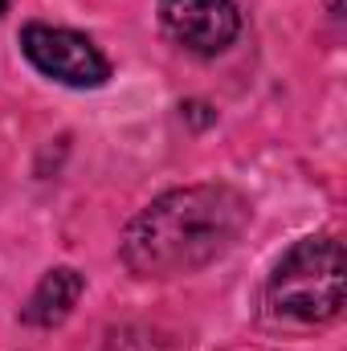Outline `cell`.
<instances>
[{
  "label": "cell",
  "mask_w": 347,
  "mask_h": 351,
  "mask_svg": "<svg viewBox=\"0 0 347 351\" xmlns=\"http://www.w3.org/2000/svg\"><path fill=\"white\" fill-rule=\"evenodd\" d=\"M250 225V204L229 184H188L152 200L123 233V262L139 278H180L225 258Z\"/></svg>",
  "instance_id": "cell-1"
},
{
  "label": "cell",
  "mask_w": 347,
  "mask_h": 351,
  "mask_svg": "<svg viewBox=\"0 0 347 351\" xmlns=\"http://www.w3.org/2000/svg\"><path fill=\"white\" fill-rule=\"evenodd\" d=\"M265 302L290 323H331L344 311V241L335 233L302 237L274 265Z\"/></svg>",
  "instance_id": "cell-2"
},
{
  "label": "cell",
  "mask_w": 347,
  "mask_h": 351,
  "mask_svg": "<svg viewBox=\"0 0 347 351\" xmlns=\"http://www.w3.org/2000/svg\"><path fill=\"white\" fill-rule=\"evenodd\" d=\"M21 49L25 58L53 82L74 90H94L110 78V62L102 49L74 33V29H53V25H25L21 29Z\"/></svg>",
  "instance_id": "cell-3"
},
{
  "label": "cell",
  "mask_w": 347,
  "mask_h": 351,
  "mask_svg": "<svg viewBox=\"0 0 347 351\" xmlns=\"http://www.w3.org/2000/svg\"><path fill=\"white\" fill-rule=\"evenodd\" d=\"M164 33L192 53H225L241 29L233 0H160Z\"/></svg>",
  "instance_id": "cell-4"
},
{
  "label": "cell",
  "mask_w": 347,
  "mask_h": 351,
  "mask_svg": "<svg viewBox=\"0 0 347 351\" xmlns=\"http://www.w3.org/2000/svg\"><path fill=\"white\" fill-rule=\"evenodd\" d=\"M82 290H86V278H82L74 265H58V269H49V274L37 282V290L29 294L21 319H25L29 327H58V323L70 319V311L78 306Z\"/></svg>",
  "instance_id": "cell-5"
},
{
  "label": "cell",
  "mask_w": 347,
  "mask_h": 351,
  "mask_svg": "<svg viewBox=\"0 0 347 351\" xmlns=\"http://www.w3.org/2000/svg\"><path fill=\"white\" fill-rule=\"evenodd\" d=\"M4 4H8V0H0V12H4Z\"/></svg>",
  "instance_id": "cell-6"
}]
</instances>
